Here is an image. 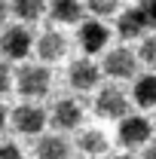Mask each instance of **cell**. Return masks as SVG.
Masks as SVG:
<instances>
[{
    "label": "cell",
    "mask_w": 156,
    "mask_h": 159,
    "mask_svg": "<svg viewBox=\"0 0 156 159\" xmlns=\"http://www.w3.org/2000/svg\"><path fill=\"white\" fill-rule=\"evenodd\" d=\"M37 46V40L31 37V31L25 28V25H12V28H6L3 34H0V55L9 61H21L28 58V52Z\"/></svg>",
    "instance_id": "1"
},
{
    "label": "cell",
    "mask_w": 156,
    "mask_h": 159,
    "mask_svg": "<svg viewBox=\"0 0 156 159\" xmlns=\"http://www.w3.org/2000/svg\"><path fill=\"white\" fill-rule=\"evenodd\" d=\"M49 70L43 67V64H25L19 67V77H16V86H19L21 95H28V98H40V95H46L49 92Z\"/></svg>",
    "instance_id": "2"
},
{
    "label": "cell",
    "mask_w": 156,
    "mask_h": 159,
    "mask_svg": "<svg viewBox=\"0 0 156 159\" xmlns=\"http://www.w3.org/2000/svg\"><path fill=\"white\" fill-rule=\"evenodd\" d=\"M9 122L19 135H40L43 125L49 122V113L37 107V104H19L12 113H9Z\"/></svg>",
    "instance_id": "3"
},
{
    "label": "cell",
    "mask_w": 156,
    "mask_h": 159,
    "mask_svg": "<svg viewBox=\"0 0 156 159\" xmlns=\"http://www.w3.org/2000/svg\"><path fill=\"white\" fill-rule=\"evenodd\" d=\"M95 110L98 116H107V119H126L129 116V98L117 86H104L95 98Z\"/></svg>",
    "instance_id": "4"
},
{
    "label": "cell",
    "mask_w": 156,
    "mask_h": 159,
    "mask_svg": "<svg viewBox=\"0 0 156 159\" xmlns=\"http://www.w3.org/2000/svg\"><path fill=\"white\" fill-rule=\"evenodd\" d=\"M138 70V55L132 52V49H110L107 55H104V74L113 80H129L135 77Z\"/></svg>",
    "instance_id": "5"
},
{
    "label": "cell",
    "mask_w": 156,
    "mask_h": 159,
    "mask_svg": "<svg viewBox=\"0 0 156 159\" xmlns=\"http://www.w3.org/2000/svg\"><path fill=\"white\" fill-rule=\"evenodd\" d=\"M80 119H83V107H80L74 98L55 101V107H52V113H49V122H52L58 132H71V129H77Z\"/></svg>",
    "instance_id": "6"
},
{
    "label": "cell",
    "mask_w": 156,
    "mask_h": 159,
    "mask_svg": "<svg viewBox=\"0 0 156 159\" xmlns=\"http://www.w3.org/2000/svg\"><path fill=\"white\" fill-rule=\"evenodd\" d=\"M150 28V19H147V9L144 6H132L126 9L117 21V31L122 40H135V37H144V31Z\"/></svg>",
    "instance_id": "7"
},
{
    "label": "cell",
    "mask_w": 156,
    "mask_h": 159,
    "mask_svg": "<svg viewBox=\"0 0 156 159\" xmlns=\"http://www.w3.org/2000/svg\"><path fill=\"white\" fill-rule=\"evenodd\" d=\"M71 86L77 89V92H89V89H95L98 80H101V67H98L92 58H80L71 64Z\"/></svg>",
    "instance_id": "8"
},
{
    "label": "cell",
    "mask_w": 156,
    "mask_h": 159,
    "mask_svg": "<svg viewBox=\"0 0 156 159\" xmlns=\"http://www.w3.org/2000/svg\"><path fill=\"white\" fill-rule=\"evenodd\" d=\"M117 135H119V141H122L126 147L147 144V141H150V122L144 116H126V119H119Z\"/></svg>",
    "instance_id": "9"
},
{
    "label": "cell",
    "mask_w": 156,
    "mask_h": 159,
    "mask_svg": "<svg viewBox=\"0 0 156 159\" xmlns=\"http://www.w3.org/2000/svg\"><path fill=\"white\" fill-rule=\"evenodd\" d=\"M110 31L104 28V21H83L80 25V46L86 49V55H95L107 46Z\"/></svg>",
    "instance_id": "10"
},
{
    "label": "cell",
    "mask_w": 156,
    "mask_h": 159,
    "mask_svg": "<svg viewBox=\"0 0 156 159\" xmlns=\"http://www.w3.org/2000/svg\"><path fill=\"white\" fill-rule=\"evenodd\" d=\"M64 46H67V40L61 37L58 31L49 28V31H43L37 37V46H34V49H37V55L43 61H58L61 55H64Z\"/></svg>",
    "instance_id": "11"
},
{
    "label": "cell",
    "mask_w": 156,
    "mask_h": 159,
    "mask_svg": "<svg viewBox=\"0 0 156 159\" xmlns=\"http://www.w3.org/2000/svg\"><path fill=\"white\" fill-rule=\"evenodd\" d=\"M71 144L61 135H43L37 141V159H67Z\"/></svg>",
    "instance_id": "12"
},
{
    "label": "cell",
    "mask_w": 156,
    "mask_h": 159,
    "mask_svg": "<svg viewBox=\"0 0 156 159\" xmlns=\"http://www.w3.org/2000/svg\"><path fill=\"white\" fill-rule=\"evenodd\" d=\"M132 98H135L138 107H153L156 104V74H144V77H135V86H132Z\"/></svg>",
    "instance_id": "13"
},
{
    "label": "cell",
    "mask_w": 156,
    "mask_h": 159,
    "mask_svg": "<svg viewBox=\"0 0 156 159\" xmlns=\"http://www.w3.org/2000/svg\"><path fill=\"white\" fill-rule=\"evenodd\" d=\"M49 12H52V19H55V21H67V25H74V21L83 19V3H80V0H52Z\"/></svg>",
    "instance_id": "14"
},
{
    "label": "cell",
    "mask_w": 156,
    "mask_h": 159,
    "mask_svg": "<svg viewBox=\"0 0 156 159\" xmlns=\"http://www.w3.org/2000/svg\"><path fill=\"white\" fill-rule=\"evenodd\" d=\"M77 150L89 153V156H95V153H104V150H107V138H104V132H98V129H89V132H83V135L77 138Z\"/></svg>",
    "instance_id": "15"
},
{
    "label": "cell",
    "mask_w": 156,
    "mask_h": 159,
    "mask_svg": "<svg viewBox=\"0 0 156 159\" xmlns=\"http://www.w3.org/2000/svg\"><path fill=\"white\" fill-rule=\"evenodd\" d=\"M12 12L19 16L21 21H37L43 12H46V0H12Z\"/></svg>",
    "instance_id": "16"
},
{
    "label": "cell",
    "mask_w": 156,
    "mask_h": 159,
    "mask_svg": "<svg viewBox=\"0 0 156 159\" xmlns=\"http://www.w3.org/2000/svg\"><path fill=\"white\" fill-rule=\"evenodd\" d=\"M138 61H144L147 67H156V34L153 37H144L141 49H138Z\"/></svg>",
    "instance_id": "17"
},
{
    "label": "cell",
    "mask_w": 156,
    "mask_h": 159,
    "mask_svg": "<svg viewBox=\"0 0 156 159\" xmlns=\"http://www.w3.org/2000/svg\"><path fill=\"white\" fill-rule=\"evenodd\" d=\"M86 6H89V12H92V16H98V19H104V16L117 12L119 0H86Z\"/></svg>",
    "instance_id": "18"
},
{
    "label": "cell",
    "mask_w": 156,
    "mask_h": 159,
    "mask_svg": "<svg viewBox=\"0 0 156 159\" xmlns=\"http://www.w3.org/2000/svg\"><path fill=\"white\" fill-rule=\"evenodd\" d=\"M9 86H12V77H9V67L0 61V95H6L9 92Z\"/></svg>",
    "instance_id": "19"
},
{
    "label": "cell",
    "mask_w": 156,
    "mask_h": 159,
    "mask_svg": "<svg viewBox=\"0 0 156 159\" xmlns=\"http://www.w3.org/2000/svg\"><path fill=\"white\" fill-rule=\"evenodd\" d=\"M0 159H21V150L16 144H0Z\"/></svg>",
    "instance_id": "20"
},
{
    "label": "cell",
    "mask_w": 156,
    "mask_h": 159,
    "mask_svg": "<svg viewBox=\"0 0 156 159\" xmlns=\"http://www.w3.org/2000/svg\"><path fill=\"white\" fill-rule=\"evenodd\" d=\"M144 9H147V19H150V25L156 28V0H150V3H147Z\"/></svg>",
    "instance_id": "21"
},
{
    "label": "cell",
    "mask_w": 156,
    "mask_h": 159,
    "mask_svg": "<svg viewBox=\"0 0 156 159\" xmlns=\"http://www.w3.org/2000/svg\"><path fill=\"white\" fill-rule=\"evenodd\" d=\"M6 122H9V110H6V107L0 104V132L6 129Z\"/></svg>",
    "instance_id": "22"
},
{
    "label": "cell",
    "mask_w": 156,
    "mask_h": 159,
    "mask_svg": "<svg viewBox=\"0 0 156 159\" xmlns=\"http://www.w3.org/2000/svg\"><path fill=\"white\" fill-rule=\"evenodd\" d=\"M144 159H156V141H150V147L144 150Z\"/></svg>",
    "instance_id": "23"
},
{
    "label": "cell",
    "mask_w": 156,
    "mask_h": 159,
    "mask_svg": "<svg viewBox=\"0 0 156 159\" xmlns=\"http://www.w3.org/2000/svg\"><path fill=\"white\" fill-rule=\"evenodd\" d=\"M6 12H9V3H6V0H0V21H6Z\"/></svg>",
    "instance_id": "24"
},
{
    "label": "cell",
    "mask_w": 156,
    "mask_h": 159,
    "mask_svg": "<svg viewBox=\"0 0 156 159\" xmlns=\"http://www.w3.org/2000/svg\"><path fill=\"white\" fill-rule=\"evenodd\" d=\"M113 159H135V156H129V153H119V156H113Z\"/></svg>",
    "instance_id": "25"
},
{
    "label": "cell",
    "mask_w": 156,
    "mask_h": 159,
    "mask_svg": "<svg viewBox=\"0 0 156 159\" xmlns=\"http://www.w3.org/2000/svg\"><path fill=\"white\" fill-rule=\"evenodd\" d=\"M138 3H141V6H147V3H150V0H138Z\"/></svg>",
    "instance_id": "26"
}]
</instances>
